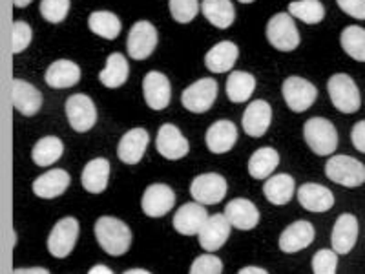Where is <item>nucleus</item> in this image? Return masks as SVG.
Returning <instances> with one entry per match:
<instances>
[{
    "mask_svg": "<svg viewBox=\"0 0 365 274\" xmlns=\"http://www.w3.org/2000/svg\"><path fill=\"white\" fill-rule=\"evenodd\" d=\"M358 230H360V227H358V220L354 214H341V216H338L331 234L332 250H336L338 254L351 253L354 245H356Z\"/></svg>",
    "mask_w": 365,
    "mask_h": 274,
    "instance_id": "obj_21",
    "label": "nucleus"
},
{
    "mask_svg": "<svg viewBox=\"0 0 365 274\" xmlns=\"http://www.w3.org/2000/svg\"><path fill=\"white\" fill-rule=\"evenodd\" d=\"M338 253L336 250L322 249L312 258V273L314 274H336Z\"/></svg>",
    "mask_w": 365,
    "mask_h": 274,
    "instance_id": "obj_40",
    "label": "nucleus"
},
{
    "mask_svg": "<svg viewBox=\"0 0 365 274\" xmlns=\"http://www.w3.org/2000/svg\"><path fill=\"white\" fill-rule=\"evenodd\" d=\"M227 97L232 103H245L256 90V77L249 71H232L227 79Z\"/></svg>",
    "mask_w": 365,
    "mask_h": 274,
    "instance_id": "obj_32",
    "label": "nucleus"
},
{
    "mask_svg": "<svg viewBox=\"0 0 365 274\" xmlns=\"http://www.w3.org/2000/svg\"><path fill=\"white\" fill-rule=\"evenodd\" d=\"M46 84L55 90H63V88H71L81 81V68L79 64H75L73 61H55L53 64L48 66L46 70Z\"/></svg>",
    "mask_w": 365,
    "mask_h": 274,
    "instance_id": "obj_26",
    "label": "nucleus"
},
{
    "mask_svg": "<svg viewBox=\"0 0 365 274\" xmlns=\"http://www.w3.org/2000/svg\"><path fill=\"white\" fill-rule=\"evenodd\" d=\"M11 238H13V241H11V243H13V247H15V245H17V233H15V230H13Z\"/></svg>",
    "mask_w": 365,
    "mask_h": 274,
    "instance_id": "obj_50",
    "label": "nucleus"
},
{
    "mask_svg": "<svg viewBox=\"0 0 365 274\" xmlns=\"http://www.w3.org/2000/svg\"><path fill=\"white\" fill-rule=\"evenodd\" d=\"M168 6H170L172 19L179 24H188V22L194 21L201 8L197 0H170Z\"/></svg>",
    "mask_w": 365,
    "mask_h": 274,
    "instance_id": "obj_38",
    "label": "nucleus"
},
{
    "mask_svg": "<svg viewBox=\"0 0 365 274\" xmlns=\"http://www.w3.org/2000/svg\"><path fill=\"white\" fill-rule=\"evenodd\" d=\"M31 4V0H13V6L15 8H26V6Z\"/></svg>",
    "mask_w": 365,
    "mask_h": 274,
    "instance_id": "obj_48",
    "label": "nucleus"
},
{
    "mask_svg": "<svg viewBox=\"0 0 365 274\" xmlns=\"http://www.w3.org/2000/svg\"><path fill=\"white\" fill-rule=\"evenodd\" d=\"M150 143V136L145 128H132L120 137L117 146V158L125 165H137L141 161Z\"/></svg>",
    "mask_w": 365,
    "mask_h": 274,
    "instance_id": "obj_20",
    "label": "nucleus"
},
{
    "mask_svg": "<svg viewBox=\"0 0 365 274\" xmlns=\"http://www.w3.org/2000/svg\"><path fill=\"white\" fill-rule=\"evenodd\" d=\"M282 93L287 106L296 113L307 112L318 97V90H316L314 84L311 81L303 79V77H296V75L285 79Z\"/></svg>",
    "mask_w": 365,
    "mask_h": 274,
    "instance_id": "obj_7",
    "label": "nucleus"
},
{
    "mask_svg": "<svg viewBox=\"0 0 365 274\" xmlns=\"http://www.w3.org/2000/svg\"><path fill=\"white\" fill-rule=\"evenodd\" d=\"M230 228H232V225L228 223L225 214H212L200 230V234H197L200 245L207 253H216L225 245V241L230 236Z\"/></svg>",
    "mask_w": 365,
    "mask_h": 274,
    "instance_id": "obj_15",
    "label": "nucleus"
},
{
    "mask_svg": "<svg viewBox=\"0 0 365 274\" xmlns=\"http://www.w3.org/2000/svg\"><path fill=\"white\" fill-rule=\"evenodd\" d=\"M66 117L71 128L75 132L84 133L91 130L97 123V108L93 101L84 93H75V96L68 97L66 101Z\"/></svg>",
    "mask_w": 365,
    "mask_h": 274,
    "instance_id": "obj_10",
    "label": "nucleus"
},
{
    "mask_svg": "<svg viewBox=\"0 0 365 274\" xmlns=\"http://www.w3.org/2000/svg\"><path fill=\"white\" fill-rule=\"evenodd\" d=\"M267 41L279 51H292L299 46V31L289 13H278L267 24Z\"/></svg>",
    "mask_w": 365,
    "mask_h": 274,
    "instance_id": "obj_5",
    "label": "nucleus"
},
{
    "mask_svg": "<svg viewBox=\"0 0 365 274\" xmlns=\"http://www.w3.org/2000/svg\"><path fill=\"white\" fill-rule=\"evenodd\" d=\"M241 4H250V2H254V0H240Z\"/></svg>",
    "mask_w": 365,
    "mask_h": 274,
    "instance_id": "obj_51",
    "label": "nucleus"
},
{
    "mask_svg": "<svg viewBox=\"0 0 365 274\" xmlns=\"http://www.w3.org/2000/svg\"><path fill=\"white\" fill-rule=\"evenodd\" d=\"M240 50L237 46L230 41H221L216 46H212V50L205 55V66L212 73H225V71L232 70L237 61Z\"/></svg>",
    "mask_w": 365,
    "mask_h": 274,
    "instance_id": "obj_27",
    "label": "nucleus"
},
{
    "mask_svg": "<svg viewBox=\"0 0 365 274\" xmlns=\"http://www.w3.org/2000/svg\"><path fill=\"white\" fill-rule=\"evenodd\" d=\"M201 11H203L205 19L212 26H216L220 29L230 28L234 19H236V11H234V6L230 0H203L201 2Z\"/></svg>",
    "mask_w": 365,
    "mask_h": 274,
    "instance_id": "obj_30",
    "label": "nucleus"
},
{
    "mask_svg": "<svg viewBox=\"0 0 365 274\" xmlns=\"http://www.w3.org/2000/svg\"><path fill=\"white\" fill-rule=\"evenodd\" d=\"M205 141H207V146L212 154H227V152L232 150V146L236 145L237 141L236 125L228 119L216 121V123L207 130Z\"/></svg>",
    "mask_w": 365,
    "mask_h": 274,
    "instance_id": "obj_22",
    "label": "nucleus"
},
{
    "mask_svg": "<svg viewBox=\"0 0 365 274\" xmlns=\"http://www.w3.org/2000/svg\"><path fill=\"white\" fill-rule=\"evenodd\" d=\"M298 201L309 212H327L334 205V196L324 185L305 183L298 191Z\"/></svg>",
    "mask_w": 365,
    "mask_h": 274,
    "instance_id": "obj_25",
    "label": "nucleus"
},
{
    "mask_svg": "<svg viewBox=\"0 0 365 274\" xmlns=\"http://www.w3.org/2000/svg\"><path fill=\"white\" fill-rule=\"evenodd\" d=\"M11 274H50V270L42 267H22V269H15Z\"/></svg>",
    "mask_w": 365,
    "mask_h": 274,
    "instance_id": "obj_45",
    "label": "nucleus"
},
{
    "mask_svg": "<svg viewBox=\"0 0 365 274\" xmlns=\"http://www.w3.org/2000/svg\"><path fill=\"white\" fill-rule=\"evenodd\" d=\"M64 143L55 136H46L35 143L31 150V159L37 166H51L63 158Z\"/></svg>",
    "mask_w": 365,
    "mask_h": 274,
    "instance_id": "obj_33",
    "label": "nucleus"
},
{
    "mask_svg": "<svg viewBox=\"0 0 365 274\" xmlns=\"http://www.w3.org/2000/svg\"><path fill=\"white\" fill-rule=\"evenodd\" d=\"M143 96L152 110H165L172 99L170 81L161 71H148L143 79Z\"/></svg>",
    "mask_w": 365,
    "mask_h": 274,
    "instance_id": "obj_14",
    "label": "nucleus"
},
{
    "mask_svg": "<svg viewBox=\"0 0 365 274\" xmlns=\"http://www.w3.org/2000/svg\"><path fill=\"white\" fill-rule=\"evenodd\" d=\"M217 97V83L214 79H200L182 90L181 103L192 113H205L212 108Z\"/></svg>",
    "mask_w": 365,
    "mask_h": 274,
    "instance_id": "obj_11",
    "label": "nucleus"
},
{
    "mask_svg": "<svg viewBox=\"0 0 365 274\" xmlns=\"http://www.w3.org/2000/svg\"><path fill=\"white\" fill-rule=\"evenodd\" d=\"M158 46V29L152 22L139 21L132 26L126 41V50L133 61H145Z\"/></svg>",
    "mask_w": 365,
    "mask_h": 274,
    "instance_id": "obj_8",
    "label": "nucleus"
},
{
    "mask_svg": "<svg viewBox=\"0 0 365 274\" xmlns=\"http://www.w3.org/2000/svg\"><path fill=\"white\" fill-rule=\"evenodd\" d=\"M314 225H311L305 220L294 221L279 236V249L285 254L299 253V250L307 249L314 241Z\"/></svg>",
    "mask_w": 365,
    "mask_h": 274,
    "instance_id": "obj_19",
    "label": "nucleus"
},
{
    "mask_svg": "<svg viewBox=\"0 0 365 274\" xmlns=\"http://www.w3.org/2000/svg\"><path fill=\"white\" fill-rule=\"evenodd\" d=\"M11 104L13 108L21 112L22 116L31 117L41 110L42 106V93L29 84L28 81L13 79L11 81Z\"/></svg>",
    "mask_w": 365,
    "mask_h": 274,
    "instance_id": "obj_18",
    "label": "nucleus"
},
{
    "mask_svg": "<svg viewBox=\"0 0 365 274\" xmlns=\"http://www.w3.org/2000/svg\"><path fill=\"white\" fill-rule=\"evenodd\" d=\"M338 6L349 17L365 21V0H336Z\"/></svg>",
    "mask_w": 365,
    "mask_h": 274,
    "instance_id": "obj_43",
    "label": "nucleus"
},
{
    "mask_svg": "<svg viewBox=\"0 0 365 274\" xmlns=\"http://www.w3.org/2000/svg\"><path fill=\"white\" fill-rule=\"evenodd\" d=\"M130 73L128 61L123 54H112L106 59V66L99 71V81L106 88H119L126 83Z\"/></svg>",
    "mask_w": 365,
    "mask_h": 274,
    "instance_id": "obj_31",
    "label": "nucleus"
},
{
    "mask_svg": "<svg viewBox=\"0 0 365 274\" xmlns=\"http://www.w3.org/2000/svg\"><path fill=\"white\" fill-rule=\"evenodd\" d=\"M225 216H227L228 223L240 230H252L259 223V210L252 201L245 200V198H236V200L228 201Z\"/></svg>",
    "mask_w": 365,
    "mask_h": 274,
    "instance_id": "obj_23",
    "label": "nucleus"
},
{
    "mask_svg": "<svg viewBox=\"0 0 365 274\" xmlns=\"http://www.w3.org/2000/svg\"><path fill=\"white\" fill-rule=\"evenodd\" d=\"M340 44L345 54L354 61L365 63V29L360 26H347L340 35Z\"/></svg>",
    "mask_w": 365,
    "mask_h": 274,
    "instance_id": "obj_36",
    "label": "nucleus"
},
{
    "mask_svg": "<svg viewBox=\"0 0 365 274\" xmlns=\"http://www.w3.org/2000/svg\"><path fill=\"white\" fill-rule=\"evenodd\" d=\"M88 274H113V270L108 269L106 265H93L88 270Z\"/></svg>",
    "mask_w": 365,
    "mask_h": 274,
    "instance_id": "obj_46",
    "label": "nucleus"
},
{
    "mask_svg": "<svg viewBox=\"0 0 365 274\" xmlns=\"http://www.w3.org/2000/svg\"><path fill=\"white\" fill-rule=\"evenodd\" d=\"M329 97L331 103L334 104V108L340 110L344 113H354L360 110L361 97L360 90H358L356 83H354L349 75L336 73L332 75L327 83Z\"/></svg>",
    "mask_w": 365,
    "mask_h": 274,
    "instance_id": "obj_3",
    "label": "nucleus"
},
{
    "mask_svg": "<svg viewBox=\"0 0 365 274\" xmlns=\"http://www.w3.org/2000/svg\"><path fill=\"white\" fill-rule=\"evenodd\" d=\"M228 185L227 179L216 172H207L194 178L190 185V194L194 201L201 205H216L225 200Z\"/></svg>",
    "mask_w": 365,
    "mask_h": 274,
    "instance_id": "obj_9",
    "label": "nucleus"
},
{
    "mask_svg": "<svg viewBox=\"0 0 365 274\" xmlns=\"http://www.w3.org/2000/svg\"><path fill=\"white\" fill-rule=\"evenodd\" d=\"M351 141H353L354 148L361 154H365V121H360L353 126V132H351Z\"/></svg>",
    "mask_w": 365,
    "mask_h": 274,
    "instance_id": "obj_44",
    "label": "nucleus"
},
{
    "mask_svg": "<svg viewBox=\"0 0 365 274\" xmlns=\"http://www.w3.org/2000/svg\"><path fill=\"white\" fill-rule=\"evenodd\" d=\"M296 191V183L292 179V176L289 174H276L270 176L269 179L263 185V194H265L267 200L272 205H287L292 200Z\"/></svg>",
    "mask_w": 365,
    "mask_h": 274,
    "instance_id": "obj_29",
    "label": "nucleus"
},
{
    "mask_svg": "<svg viewBox=\"0 0 365 274\" xmlns=\"http://www.w3.org/2000/svg\"><path fill=\"white\" fill-rule=\"evenodd\" d=\"M279 165V154L270 146L256 150L249 159V174L254 179H269Z\"/></svg>",
    "mask_w": 365,
    "mask_h": 274,
    "instance_id": "obj_34",
    "label": "nucleus"
},
{
    "mask_svg": "<svg viewBox=\"0 0 365 274\" xmlns=\"http://www.w3.org/2000/svg\"><path fill=\"white\" fill-rule=\"evenodd\" d=\"M34 31L29 28L28 22L24 21H15L11 26V51L15 55L24 51L31 42Z\"/></svg>",
    "mask_w": 365,
    "mask_h": 274,
    "instance_id": "obj_41",
    "label": "nucleus"
},
{
    "mask_svg": "<svg viewBox=\"0 0 365 274\" xmlns=\"http://www.w3.org/2000/svg\"><path fill=\"white\" fill-rule=\"evenodd\" d=\"M175 194L165 183H154L143 194L141 207L148 218H163L174 208Z\"/></svg>",
    "mask_w": 365,
    "mask_h": 274,
    "instance_id": "obj_13",
    "label": "nucleus"
},
{
    "mask_svg": "<svg viewBox=\"0 0 365 274\" xmlns=\"http://www.w3.org/2000/svg\"><path fill=\"white\" fill-rule=\"evenodd\" d=\"M110 179V163L108 159L96 158L91 159L86 166H84L83 176H81V183H83L84 191L90 194H101L106 191Z\"/></svg>",
    "mask_w": 365,
    "mask_h": 274,
    "instance_id": "obj_28",
    "label": "nucleus"
},
{
    "mask_svg": "<svg viewBox=\"0 0 365 274\" xmlns=\"http://www.w3.org/2000/svg\"><path fill=\"white\" fill-rule=\"evenodd\" d=\"M303 137L316 156H331L338 146L336 128L324 117H311L303 125Z\"/></svg>",
    "mask_w": 365,
    "mask_h": 274,
    "instance_id": "obj_2",
    "label": "nucleus"
},
{
    "mask_svg": "<svg viewBox=\"0 0 365 274\" xmlns=\"http://www.w3.org/2000/svg\"><path fill=\"white\" fill-rule=\"evenodd\" d=\"M88 28L101 39L115 41L120 34V21L112 11H93L88 17Z\"/></svg>",
    "mask_w": 365,
    "mask_h": 274,
    "instance_id": "obj_35",
    "label": "nucleus"
},
{
    "mask_svg": "<svg viewBox=\"0 0 365 274\" xmlns=\"http://www.w3.org/2000/svg\"><path fill=\"white\" fill-rule=\"evenodd\" d=\"M208 212L205 208V205L197 203H187L182 205L178 212L174 214V220H172V225L182 236H195L200 234V230L203 228V225L207 223L208 220Z\"/></svg>",
    "mask_w": 365,
    "mask_h": 274,
    "instance_id": "obj_16",
    "label": "nucleus"
},
{
    "mask_svg": "<svg viewBox=\"0 0 365 274\" xmlns=\"http://www.w3.org/2000/svg\"><path fill=\"white\" fill-rule=\"evenodd\" d=\"M68 187H70V174L63 168H51V171L44 172L31 185L35 196L42 198V200L58 198L66 192Z\"/></svg>",
    "mask_w": 365,
    "mask_h": 274,
    "instance_id": "obj_24",
    "label": "nucleus"
},
{
    "mask_svg": "<svg viewBox=\"0 0 365 274\" xmlns=\"http://www.w3.org/2000/svg\"><path fill=\"white\" fill-rule=\"evenodd\" d=\"M237 274H269L265 269L262 267H245V269H241Z\"/></svg>",
    "mask_w": 365,
    "mask_h": 274,
    "instance_id": "obj_47",
    "label": "nucleus"
},
{
    "mask_svg": "<svg viewBox=\"0 0 365 274\" xmlns=\"http://www.w3.org/2000/svg\"><path fill=\"white\" fill-rule=\"evenodd\" d=\"M70 0H41V15L44 21L58 24L68 17Z\"/></svg>",
    "mask_w": 365,
    "mask_h": 274,
    "instance_id": "obj_39",
    "label": "nucleus"
},
{
    "mask_svg": "<svg viewBox=\"0 0 365 274\" xmlns=\"http://www.w3.org/2000/svg\"><path fill=\"white\" fill-rule=\"evenodd\" d=\"M289 15L305 24H318L324 21L325 8L319 0H294L289 4Z\"/></svg>",
    "mask_w": 365,
    "mask_h": 274,
    "instance_id": "obj_37",
    "label": "nucleus"
},
{
    "mask_svg": "<svg viewBox=\"0 0 365 274\" xmlns=\"http://www.w3.org/2000/svg\"><path fill=\"white\" fill-rule=\"evenodd\" d=\"M77 238H79V221L71 216L63 218L51 228L50 236H48V250L53 258L63 260V258L70 256L71 250L75 249Z\"/></svg>",
    "mask_w": 365,
    "mask_h": 274,
    "instance_id": "obj_6",
    "label": "nucleus"
},
{
    "mask_svg": "<svg viewBox=\"0 0 365 274\" xmlns=\"http://www.w3.org/2000/svg\"><path fill=\"white\" fill-rule=\"evenodd\" d=\"M272 123V108L267 101H252L243 112L241 125L247 136L250 137H263Z\"/></svg>",
    "mask_w": 365,
    "mask_h": 274,
    "instance_id": "obj_17",
    "label": "nucleus"
},
{
    "mask_svg": "<svg viewBox=\"0 0 365 274\" xmlns=\"http://www.w3.org/2000/svg\"><path fill=\"white\" fill-rule=\"evenodd\" d=\"M97 243L110 256H123L132 245V230L125 221L113 216H101L96 221Z\"/></svg>",
    "mask_w": 365,
    "mask_h": 274,
    "instance_id": "obj_1",
    "label": "nucleus"
},
{
    "mask_svg": "<svg viewBox=\"0 0 365 274\" xmlns=\"http://www.w3.org/2000/svg\"><path fill=\"white\" fill-rule=\"evenodd\" d=\"M155 148L168 161H178V159H182L188 154L190 145H188L187 137L182 136L178 126L166 123L159 128L158 137H155Z\"/></svg>",
    "mask_w": 365,
    "mask_h": 274,
    "instance_id": "obj_12",
    "label": "nucleus"
},
{
    "mask_svg": "<svg viewBox=\"0 0 365 274\" xmlns=\"http://www.w3.org/2000/svg\"><path fill=\"white\" fill-rule=\"evenodd\" d=\"M223 273V262L214 254H203L194 260L188 274H221Z\"/></svg>",
    "mask_w": 365,
    "mask_h": 274,
    "instance_id": "obj_42",
    "label": "nucleus"
},
{
    "mask_svg": "<svg viewBox=\"0 0 365 274\" xmlns=\"http://www.w3.org/2000/svg\"><path fill=\"white\" fill-rule=\"evenodd\" d=\"M325 176L332 183L354 188L365 183V166L351 156H332L325 165Z\"/></svg>",
    "mask_w": 365,
    "mask_h": 274,
    "instance_id": "obj_4",
    "label": "nucleus"
},
{
    "mask_svg": "<svg viewBox=\"0 0 365 274\" xmlns=\"http://www.w3.org/2000/svg\"><path fill=\"white\" fill-rule=\"evenodd\" d=\"M123 274H152V273H150V270H146V269H130V270H126V273H123Z\"/></svg>",
    "mask_w": 365,
    "mask_h": 274,
    "instance_id": "obj_49",
    "label": "nucleus"
}]
</instances>
